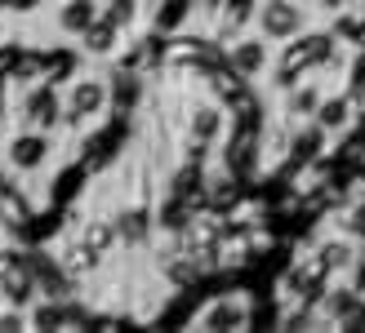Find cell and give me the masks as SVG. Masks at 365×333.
<instances>
[{"label":"cell","instance_id":"obj_4","mask_svg":"<svg viewBox=\"0 0 365 333\" xmlns=\"http://www.w3.org/2000/svg\"><path fill=\"white\" fill-rule=\"evenodd\" d=\"M103 111H107V85L98 76H81L76 85H71V94H67V116L98 120Z\"/></svg>","mask_w":365,"mask_h":333},{"label":"cell","instance_id":"obj_3","mask_svg":"<svg viewBox=\"0 0 365 333\" xmlns=\"http://www.w3.org/2000/svg\"><path fill=\"white\" fill-rule=\"evenodd\" d=\"M250 298L245 293H227V298H214L205 311L196 316V329H245L250 324Z\"/></svg>","mask_w":365,"mask_h":333},{"label":"cell","instance_id":"obj_1","mask_svg":"<svg viewBox=\"0 0 365 333\" xmlns=\"http://www.w3.org/2000/svg\"><path fill=\"white\" fill-rule=\"evenodd\" d=\"M312 23H317V14H312L307 0H263L259 14H254V31L272 45L294 41V36H303Z\"/></svg>","mask_w":365,"mask_h":333},{"label":"cell","instance_id":"obj_2","mask_svg":"<svg viewBox=\"0 0 365 333\" xmlns=\"http://www.w3.org/2000/svg\"><path fill=\"white\" fill-rule=\"evenodd\" d=\"M227 63L236 71V80H267L272 76V63H277V45L263 41L259 31H241V36H232V45H227Z\"/></svg>","mask_w":365,"mask_h":333}]
</instances>
